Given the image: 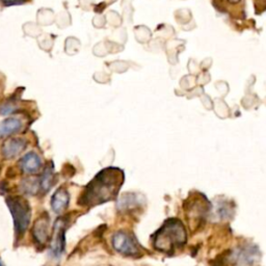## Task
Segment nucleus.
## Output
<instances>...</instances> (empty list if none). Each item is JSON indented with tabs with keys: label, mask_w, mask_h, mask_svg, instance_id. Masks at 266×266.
<instances>
[{
	"label": "nucleus",
	"mask_w": 266,
	"mask_h": 266,
	"mask_svg": "<svg viewBox=\"0 0 266 266\" xmlns=\"http://www.w3.org/2000/svg\"><path fill=\"white\" fill-rule=\"evenodd\" d=\"M124 181L123 172L119 168L109 167L100 172L88 183L79 198L78 204L93 207L106 203L116 197Z\"/></svg>",
	"instance_id": "f257e3e1"
},
{
	"label": "nucleus",
	"mask_w": 266,
	"mask_h": 266,
	"mask_svg": "<svg viewBox=\"0 0 266 266\" xmlns=\"http://www.w3.org/2000/svg\"><path fill=\"white\" fill-rule=\"evenodd\" d=\"M187 235L183 224L176 219L167 220L155 233L153 246L157 251L172 253L186 244Z\"/></svg>",
	"instance_id": "f03ea898"
},
{
	"label": "nucleus",
	"mask_w": 266,
	"mask_h": 266,
	"mask_svg": "<svg viewBox=\"0 0 266 266\" xmlns=\"http://www.w3.org/2000/svg\"><path fill=\"white\" fill-rule=\"evenodd\" d=\"M6 202L13 217L16 238H21L27 231L32 220L31 205L22 197H11Z\"/></svg>",
	"instance_id": "7ed1b4c3"
},
{
	"label": "nucleus",
	"mask_w": 266,
	"mask_h": 266,
	"mask_svg": "<svg viewBox=\"0 0 266 266\" xmlns=\"http://www.w3.org/2000/svg\"><path fill=\"white\" fill-rule=\"evenodd\" d=\"M112 247L116 252L125 256L135 257L139 256L141 253L140 247L134 236L124 231L116 232L112 236Z\"/></svg>",
	"instance_id": "20e7f679"
},
{
	"label": "nucleus",
	"mask_w": 266,
	"mask_h": 266,
	"mask_svg": "<svg viewBox=\"0 0 266 266\" xmlns=\"http://www.w3.org/2000/svg\"><path fill=\"white\" fill-rule=\"evenodd\" d=\"M67 221L65 219H57L56 222L54 223L53 227V234L51 237V243H50V251L51 254L55 258H60L66 248V231H67Z\"/></svg>",
	"instance_id": "39448f33"
},
{
	"label": "nucleus",
	"mask_w": 266,
	"mask_h": 266,
	"mask_svg": "<svg viewBox=\"0 0 266 266\" xmlns=\"http://www.w3.org/2000/svg\"><path fill=\"white\" fill-rule=\"evenodd\" d=\"M259 253L258 249L252 246L241 247L237 250H234L231 255L228 257V260L232 264L236 265H251L258 261Z\"/></svg>",
	"instance_id": "423d86ee"
},
{
	"label": "nucleus",
	"mask_w": 266,
	"mask_h": 266,
	"mask_svg": "<svg viewBox=\"0 0 266 266\" xmlns=\"http://www.w3.org/2000/svg\"><path fill=\"white\" fill-rule=\"evenodd\" d=\"M50 219L47 213L41 215L34 224L32 234L34 240L39 246H45L50 241Z\"/></svg>",
	"instance_id": "0eeeda50"
},
{
	"label": "nucleus",
	"mask_w": 266,
	"mask_h": 266,
	"mask_svg": "<svg viewBox=\"0 0 266 266\" xmlns=\"http://www.w3.org/2000/svg\"><path fill=\"white\" fill-rule=\"evenodd\" d=\"M27 146V140L24 138L12 137L7 139L2 148V154L6 159H12L21 154Z\"/></svg>",
	"instance_id": "6e6552de"
},
{
	"label": "nucleus",
	"mask_w": 266,
	"mask_h": 266,
	"mask_svg": "<svg viewBox=\"0 0 266 266\" xmlns=\"http://www.w3.org/2000/svg\"><path fill=\"white\" fill-rule=\"evenodd\" d=\"M69 202H70L69 192L65 188H60L57 189L52 196L51 208L55 213L61 214L68 208Z\"/></svg>",
	"instance_id": "1a4fd4ad"
},
{
	"label": "nucleus",
	"mask_w": 266,
	"mask_h": 266,
	"mask_svg": "<svg viewBox=\"0 0 266 266\" xmlns=\"http://www.w3.org/2000/svg\"><path fill=\"white\" fill-rule=\"evenodd\" d=\"M20 167L25 174H36L42 167V159L35 152L27 153L20 160Z\"/></svg>",
	"instance_id": "9d476101"
},
{
	"label": "nucleus",
	"mask_w": 266,
	"mask_h": 266,
	"mask_svg": "<svg viewBox=\"0 0 266 266\" xmlns=\"http://www.w3.org/2000/svg\"><path fill=\"white\" fill-rule=\"evenodd\" d=\"M195 200L196 201H194L190 205L189 217H191V220L196 222L197 225H199L201 224V221L206 216L207 212H209L210 207L207 205V202L205 201L206 199L196 198Z\"/></svg>",
	"instance_id": "9b49d317"
},
{
	"label": "nucleus",
	"mask_w": 266,
	"mask_h": 266,
	"mask_svg": "<svg viewBox=\"0 0 266 266\" xmlns=\"http://www.w3.org/2000/svg\"><path fill=\"white\" fill-rule=\"evenodd\" d=\"M22 128V122L16 117L8 119L0 123V137H7L17 133Z\"/></svg>",
	"instance_id": "f8f14e48"
},
{
	"label": "nucleus",
	"mask_w": 266,
	"mask_h": 266,
	"mask_svg": "<svg viewBox=\"0 0 266 266\" xmlns=\"http://www.w3.org/2000/svg\"><path fill=\"white\" fill-rule=\"evenodd\" d=\"M138 196L136 194H125L121 196V198L117 201V209L121 211L130 210L135 208L138 205Z\"/></svg>",
	"instance_id": "ddd939ff"
},
{
	"label": "nucleus",
	"mask_w": 266,
	"mask_h": 266,
	"mask_svg": "<svg viewBox=\"0 0 266 266\" xmlns=\"http://www.w3.org/2000/svg\"><path fill=\"white\" fill-rule=\"evenodd\" d=\"M41 188L47 192L50 190V188L53 186L54 183V173H53V165L50 163L48 166H46L42 177H41Z\"/></svg>",
	"instance_id": "4468645a"
},
{
	"label": "nucleus",
	"mask_w": 266,
	"mask_h": 266,
	"mask_svg": "<svg viewBox=\"0 0 266 266\" xmlns=\"http://www.w3.org/2000/svg\"><path fill=\"white\" fill-rule=\"evenodd\" d=\"M39 185L41 186V183L38 182L37 179L35 178H27V179H24L22 182H21V189L24 194H27V195H36L39 190Z\"/></svg>",
	"instance_id": "2eb2a0df"
},
{
	"label": "nucleus",
	"mask_w": 266,
	"mask_h": 266,
	"mask_svg": "<svg viewBox=\"0 0 266 266\" xmlns=\"http://www.w3.org/2000/svg\"><path fill=\"white\" fill-rule=\"evenodd\" d=\"M17 105L14 103H6L0 106V114L2 115H7L10 113H13L17 110Z\"/></svg>",
	"instance_id": "dca6fc26"
},
{
	"label": "nucleus",
	"mask_w": 266,
	"mask_h": 266,
	"mask_svg": "<svg viewBox=\"0 0 266 266\" xmlns=\"http://www.w3.org/2000/svg\"><path fill=\"white\" fill-rule=\"evenodd\" d=\"M4 4V6L6 7H10V6H19V5H23L25 4L27 0H0Z\"/></svg>",
	"instance_id": "f3484780"
},
{
	"label": "nucleus",
	"mask_w": 266,
	"mask_h": 266,
	"mask_svg": "<svg viewBox=\"0 0 266 266\" xmlns=\"http://www.w3.org/2000/svg\"><path fill=\"white\" fill-rule=\"evenodd\" d=\"M0 266H6V265L4 264V262L2 261V259H0Z\"/></svg>",
	"instance_id": "a211bd4d"
},
{
	"label": "nucleus",
	"mask_w": 266,
	"mask_h": 266,
	"mask_svg": "<svg viewBox=\"0 0 266 266\" xmlns=\"http://www.w3.org/2000/svg\"><path fill=\"white\" fill-rule=\"evenodd\" d=\"M230 2H232V3H237L238 0H230Z\"/></svg>",
	"instance_id": "6ab92c4d"
}]
</instances>
